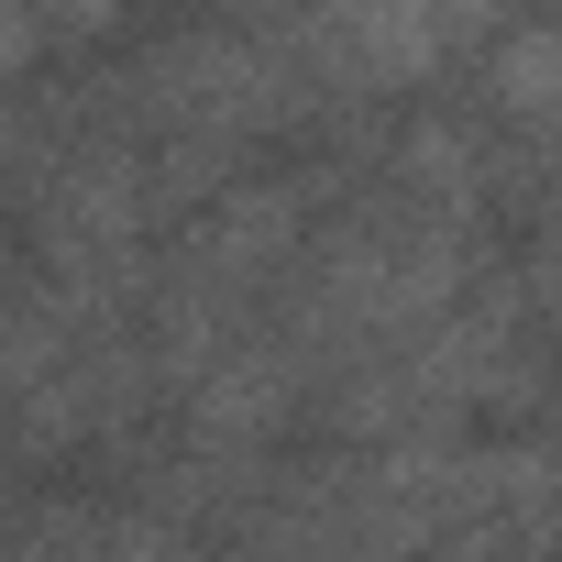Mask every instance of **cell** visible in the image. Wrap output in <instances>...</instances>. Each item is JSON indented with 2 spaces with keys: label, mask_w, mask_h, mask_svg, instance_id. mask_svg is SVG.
<instances>
[{
  "label": "cell",
  "mask_w": 562,
  "mask_h": 562,
  "mask_svg": "<svg viewBox=\"0 0 562 562\" xmlns=\"http://www.w3.org/2000/svg\"><path fill=\"white\" fill-rule=\"evenodd\" d=\"M507 529V562H562V507H540V518H496Z\"/></svg>",
  "instance_id": "9"
},
{
  "label": "cell",
  "mask_w": 562,
  "mask_h": 562,
  "mask_svg": "<svg viewBox=\"0 0 562 562\" xmlns=\"http://www.w3.org/2000/svg\"><path fill=\"white\" fill-rule=\"evenodd\" d=\"M485 111H496L518 144H562V23H551V12H518V23L485 45Z\"/></svg>",
  "instance_id": "4"
},
{
  "label": "cell",
  "mask_w": 562,
  "mask_h": 562,
  "mask_svg": "<svg viewBox=\"0 0 562 562\" xmlns=\"http://www.w3.org/2000/svg\"><path fill=\"white\" fill-rule=\"evenodd\" d=\"M299 56L321 67L331 100H397L441 78L452 23H441V0H299Z\"/></svg>",
  "instance_id": "2"
},
{
  "label": "cell",
  "mask_w": 562,
  "mask_h": 562,
  "mask_svg": "<svg viewBox=\"0 0 562 562\" xmlns=\"http://www.w3.org/2000/svg\"><path fill=\"white\" fill-rule=\"evenodd\" d=\"M310 177H243V188H221L210 210H188L177 221V254H166V276H199V288H221V299H265V288H288V265L310 254Z\"/></svg>",
  "instance_id": "1"
},
{
  "label": "cell",
  "mask_w": 562,
  "mask_h": 562,
  "mask_svg": "<svg viewBox=\"0 0 562 562\" xmlns=\"http://www.w3.org/2000/svg\"><path fill=\"white\" fill-rule=\"evenodd\" d=\"M310 364L288 353V331H243L188 397H177V441H199V452H243V463H265L276 441L299 430V408H310Z\"/></svg>",
  "instance_id": "3"
},
{
  "label": "cell",
  "mask_w": 562,
  "mask_h": 562,
  "mask_svg": "<svg viewBox=\"0 0 562 562\" xmlns=\"http://www.w3.org/2000/svg\"><path fill=\"white\" fill-rule=\"evenodd\" d=\"M221 12H232V0H221Z\"/></svg>",
  "instance_id": "10"
},
{
  "label": "cell",
  "mask_w": 562,
  "mask_h": 562,
  "mask_svg": "<svg viewBox=\"0 0 562 562\" xmlns=\"http://www.w3.org/2000/svg\"><path fill=\"white\" fill-rule=\"evenodd\" d=\"M518 12H529V0H441V23H452V56H463V45H496Z\"/></svg>",
  "instance_id": "8"
},
{
  "label": "cell",
  "mask_w": 562,
  "mask_h": 562,
  "mask_svg": "<svg viewBox=\"0 0 562 562\" xmlns=\"http://www.w3.org/2000/svg\"><path fill=\"white\" fill-rule=\"evenodd\" d=\"M111 562H199V540H188V518H166L144 496V507H111Z\"/></svg>",
  "instance_id": "7"
},
{
  "label": "cell",
  "mask_w": 562,
  "mask_h": 562,
  "mask_svg": "<svg viewBox=\"0 0 562 562\" xmlns=\"http://www.w3.org/2000/svg\"><path fill=\"white\" fill-rule=\"evenodd\" d=\"M485 188H496V155H485V133H474V122L419 111V122L397 133V199H408V210L474 221V210H485Z\"/></svg>",
  "instance_id": "5"
},
{
  "label": "cell",
  "mask_w": 562,
  "mask_h": 562,
  "mask_svg": "<svg viewBox=\"0 0 562 562\" xmlns=\"http://www.w3.org/2000/svg\"><path fill=\"white\" fill-rule=\"evenodd\" d=\"M12 562H111V518L89 496H45V507H23Z\"/></svg>",
  "instance_id": "6"
}]
</instances>
